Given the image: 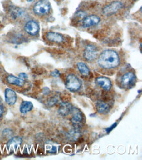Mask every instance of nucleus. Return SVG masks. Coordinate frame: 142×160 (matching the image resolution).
Wrapping results in <instances>:
<instances>
[{"mask_svg":"<svg viewBox=\"0 0 142 160\" xmlns=\"http://www.w3.org/2000/svg\"><path fill=\"white\" fill-rule=\"evenodd\" d=\"M120 59L118 53L113 50H105L101 52L98 64L101 68L105 69H112L117 67L119 64Z\"/></svg>","mask_w":142,"mask_h":160,"instance_id":"f257e3e1","label":"nucleus"},{"mask_svg":"<svg viewBox=\"0 0 142 160\" xmlns=\"http://www.w3.org/2000/svg\"><path fill=\"white\" fill-rule=\"evenodd\" d=\"M51 9L50 3L46 0H39L33 6V11L35 14L42 16L49 13Z\"/></svg>","mask_w":142,"mask_h":160,"instance_id":"f03ea898","label":"nucleus"},{"mask_svg":"<svg viewBox=\"0 0 142 160\" xmlns=\"http://www.w3.org/2000/svg\"><path fill=\"white\" fill-rule=\"evenodd\" d=\"M66 87L71 91H77L81 88V82L76 75L70 74L66 78Z\"/></svg>","mask_w":142,"mask_h":160,"instance_id":"7ed1b4c3","label":"nucleus"},{"mask_svg":"<svg viewBox=\"0 0 142 160\" xmlns=\"http://www.w3.org/2000/svg\"><path fill=\"white\" fill-rule=\"evenodd\" d=\"M71 114L72 115L71 122L73 126L76 128V129L81 128L83 123V116L82 112H81L79 109L73 107Z\"/></svg>","mask_w":142,"mask_h":160,"instance_id":"20e7f679","label":"nucleus"},{"mask_svg":"<svg viewBox=\"0 0 142 160\" xmlns=\"http://www.w3.org/2000/svg\"><path fill=\"white\" fill-rule=\"evenodd\" d=\"M136 76L133 72H127L122 77L120 84L125 89H130L136 83Z\"/></svg>","mask_w":142,"mask_h":160,"instance_id":"39448f33","label":"nucleus"},{"mask_svg":"<svg viewBox=\"0 0 142 160\" xmlns=\"http://www.w3.org/2000/svg\"><path fill=\"white\" fill-rule=\"evenodd\" d=\"M122 8H123V3L120 2L116 1L105 5L102 11L105 15L111 16L115 14V13L117 12Z\"/></svg>","mask_w":142,"mask_h":160,"instance_id":"423d86ee","label":"nucleus"},{"mask_svg":"<svg viewBox=\"0 0 142 160\" xmlns=\"http://www.w3.org/2000/svg\"><path fill=\"white\" fill-rule=\"evenodd\" d=\"M98 56V50L94 45H88L83 52V57L87 61H93Z\"/></svg>","mask_w":142,"mask_h":160,"instance_id":"0eeeda50","label":"nucleus"},{"mask_svg":"<svg viewBox=\"0 0 142 160\" xmlns=\"http://www.w3.org/2000/svg\"><path fill=\"white\" fill-rule=\"evenodd\" d=\"M100 22V18L95 15H91L85 17L82 21V25L84 28H88L98 24Z\"/></svg>","mask_w":142,"mask_h":160,"instance_id":"6e6552de","label":"nucleus"},{"mask_svg":"<svg viewBox=\"0 0 142 160\" xmlns=\"http://www.w3.org/2000/svg\"><path fill=\"white\" fill-rule=\"evenodd\" d=\"M24 30L31 36H36L39 33V25L35 21H30L26 23Z\"/></svg>","mask_w":142,"mask_h":160,"instance_id":"1a4fd4ad","label":"nucleus"},{"mask_svg":"<svg viewBox=\"0 0 142 160\" xmlns=\"http://www.w3.org/2000/svg\"><path fill=\"white\" fill-rule=\"evenodd\" d=\"M5 102L10 106L14 105L17 100V95L16 92L10 88L6 89L5 91Z\"/></svg>","mask_w":142,"mask_h":160,"instance_id":"9d476101","label":"nucleus"},{"mask_svg":"<svg viewBox=\"0 0 142 160\" xmlns=\"http://www.w3.org/2000/svg\"><path fill=\"white\" fill-rule=\"evenodd\" d=\"M96 83L101 87V88L104 89L105 91H109L111 89L112 83L110 79L104 76H100L98 77L96 79Z\"/></svg>","mask_w":142,"mask_h":160,"instance_id":"9b49d317","label":"nucleus"},{"mask_svg":"<svg viewBox=\"0 0 142 160\" xmlns=\"http://www.w3.org/2000/svg\"><path fill=\"white\" fill-rule=\"evenodd\" d=\"M72 106L70 103L64 102L61 103L58 109V114L62 116H66L71 114L72 110Z\"/></svg>","mask_w":142,"mask_h":160,"instance_id":"f8f14e48","label":"nucleus"},{"mask_svg":"<svg viewBox=\"0 0 142 160\" xmlns=\"http://www.w3.org/2000/svg\"><path fill=\"white\" fill-rule=\"evenodd\" d=\"M22 138L20 137H14L9 139L7 146L9 150H16L22 144Z\"/></svg>","mask_w":142,"mask_h":160,"instance_id":"ddd939ff","label":"nucleus"},{"mask_svg":"<svg viewBox=\"0 0 142 160\" xmlns=\"http://www.w3.org/2000/svg\"><path fill=\"white\" fill-rule=\"evenodd\" d=\"M110 109H111L110 105L104 101H99L96 103V110L100 114H107V112H110Z\"/></svg>","mask_w":142,"mask_h":160,"instance_id":"4468645a","label":"nucleus"},{"mask_svg":"<svg viewBox=\"0 0 142 160\" xmlns=\"http://www.w3.org/2000/svg\"><path fill=\"white\" fill-rule=\"evenodd\" d=\"M46 38L49 40V42L60 43L64 40V38L62 35L56 32H49L46 34Z\"/></svg>","mask_w":142,"mask_h":160,"instance_id":"2eb2a0df","label":"nucleus"},{"mask_svg":"<svg viewBox=\"0 0 142 160\" xmlns=\"http://www.w3.org/2000/svg\"><path fill=\"white\" fill-rule=\"evenodd\" d=\"M7 82L9 84L17 85L18 87H22L24 85L25 83L24 80L20 79V78H17L13 75H9L7 77Z\"/></svg>","mask_w":142,"mask_h":160,"instance_id":"dca6fc26","label":"nucleus"},{"mask_svg":"<svg viewBox=\"0 0 142 160\" xmlns=\"http://www.w3.org/2000/svg\"><path fill=\"white\" fill-rule=\"evenodd\" d=\"M33 108V105L30 101H23L20 106V112L22 114H27Z\"/></svg>","mask_w":142,"mask_h":160,"instance_id":"f3484780","label":"nucleus"},{"mask_svg":"<svg viewBox=\"0 0 142 160\" xmlns=\"http://www.w3.org/2000/svg\"><path fill=\"white\" fill-rule=\"evenodd\" d=\"M77 67L78 70L81 74V75L86 76L89 74L90 70H89V67H88V66L85 63H84L83 62H79L77 64Z\"/></svg>","mask_w":142,"mask_h":160,"instance_id":"a211bd4d","label":"nucleus"},{"mask_svg":"<svg viewBox=\"0 0 142 160\" xmlns=\"http://www.w3.org/2000/svg\"><path fill=\"white\" fill-rule=\"evenodd\" d=\"M10 14L13 18L16 19L18 17H22V15L24 14V12L20 8H16V7H13V8H11L10 10Z\"/></svg>","mask_w":142,"mask_h":160,"instance_id":"6ab92c4d","label":"nucleus"},{"mask_svg":"<svg viewBox=\"0 0 142 160\" xmlns=\"http://www.w3.org/2000/svg\"><path fill=\"white\" fill-rule=\"evenodd\" d=\"M13 132L12 131L9 129H5L2 132V135L3 137L7 138H11L12 137Z\"/></svg>","mask_w":142,"mask_h":160,"instance_id":"aec40b11","label":"nucleus"},{"mask_svg":"<svg viewBox=\"0 0 142 160\" xmlns=\"http://www.w3.org/2000/svg\"><path fill=\"white\" fill-rule=\"evenodd\" d=\"M60 72H59V70H58L56 69L55 70H53L51 72V76H53V77H55V78H57V77L60 76Z\"/></svg>","mask_w":142,"mask_h":160,"instance_id":"412c9836","label":"nucleus"},{"mask_svg":"<svg viewBox=\"0 0 142 160\" xmlns=\"http://www.w3.org/2000/svg\"><path fill=\"white\" fill-rule=\"evenodd\" d=\"M57 102V99L55 97H53L51 99H49V106H53L55 104H56Z\"/></svg>","mask_w":142,"mask_h":160,"instance_id":"4be33fe9","label":"nucleus"},{"mask_svg":"<svg viewBox=\"0 0 142 160\" xmlns=\"http://www.w3.org/2000/svg\"><path fill=\"white\" fill-rule=\"evenodd\" d=\"M19 78L23 80H25V79H28V76L26 74H25V73H20V74H19Z\"/></svg>","mask_w":142,"mask_h":160,"instance_id":"5701e85b","label":"nucleus"},{"mask_svg":"<svg viewBox=\"0 0 142 160\" xmlns=\"http://www.w3.org/2000/svg\"><path fill=\"white\" fill-rule=\"evenodd\" d=\"M117 125V123H114L113 125H111L110 128H107V129H106V131H107V132H110L113 128H115V126Z\"/></svg>","mask_w":142,"mask_h":160,"instance_id":"b1692460","label":"nucleus"},{"mask_svg":"<svg viewBox=\"0 0 142 160\" xmlns=\"http://www.w3.org/2000/svg\"><path fill=\"white\" fill-rule=\"evenodd\" d=\"M49 92H50V91H49V88H44V89H43V93H44V94H45V95H48L49 93Z\"/></svg>","mask_w":142,"mask_h":160,"instance_id":"393cba45","label":"nucleus"},{"mask_svg":"<svg viewBox=\"0 0 142 160\" xmlns=\"http://www.w3.org/2000/svg\"><path fill=\"white\" fill-rule=\"evenodd\" d=\"M3 111H4V109H3V107L2 106H0V118H1L3 114Z\"/></svg>","mask_w":142,"mask_h":160,"instance_id":"a878e982","label":"nucleus"},{"mask_svg":"<svg viewBox=\"0 0 142 160\" xmlns=\"http://www.w3.org/2000/svg\"><path fill=\"white\" fill-rule=\"evenodd\" d=\"M56 146H53V148H52V150H51L50 152H56Z\"/></svg>","mask_w":142,"mask_h":160,"instance_id":"bb28decb","label":"nucleus"},{"mask_svg":"<svg viewBox=\"0 0 142 160\" xmlns=\"http://www.w3.org/2000/svg\"><path fill=\"white\" fill-rule=\"evenodd\" d=\"M27 1H28V2H32V1H33V0H27Z\"/></svg>","mask_w":142,"mask_h":160,"instance_id":"cd10ccee","label":"nucleus"}]
</instances>
